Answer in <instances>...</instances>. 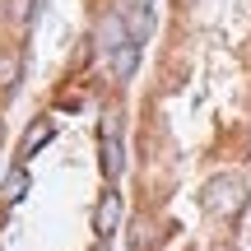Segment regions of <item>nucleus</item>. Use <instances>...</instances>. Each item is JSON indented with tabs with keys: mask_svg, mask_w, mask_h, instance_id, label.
<instances>
[{
	"mask_svg": "<svg viewBox=\"0 0 251 251\" xmlns=\"http://www.w3.org/2000/svg\"><path fill=\"white\" fill-rule=\"evenodd\" d=\"M205 205H209V214H214V219L233 224V219L247 209V181H242V177H233V172L214 177V181L205 186Z\"/></svg>",
	"mask_w": 251,
	"mask_h": 251,
	"instance_id": "1",
	"label": "nucleus"
},
{
	"mask_svg": "<svg viewBox=\"0 0 251 251\" xmlns=\"http://www.w3.org/2000/svg\"><path fill=\"white\" fill-rule=\"evenodd\" d=\"M117 224H121V196H102L98 200V209H93V233L98 237H107V233H117Z\"/></svg>",
	"mask_w": 251,
	"mask_h": 251,
	"instance_id": "2",
	"label": "nucleus"
},
{
	"mask_svg": "<svg viewBox=\"0 0 251 251\" xmlns=\"http://www.w3.org/2000/svg\"><path fill=\"white\" fill-rule=\"evenodd\" d=\"M98 168H102V177H107V181H117L121 172H126V153H121V140H117V135H102Z\"/></svg>",
	"mask_w": 251,
	"mask_h": 251,
	"instance_id": "3",
	"label": "nucleus"
},
{
	"mask_svg": "<svg viewBox=\"0 0 251 251\" xmlns=\"http://www.w3.org/2000/svg\"><path fill=\"white\" fill-rule=\"evenodd\" d=\"M19 79H24V51L19 47H0V89L14 93Z\"/></svg>",
	"mask_w": 251,
	"mask_h": 251,
	"instance_id": "4",
	"label": "nucleus"
},
{
	"mask_svg": "<svg viewBox=\"0 0 251 251\" xmlns=\"http://www.w3.org/2000/svg\"><path fill=\"white\" fill-rule=\"evenodd\" d=\"M135 61H140V42H130V37H126V42H121V51H117V75H121V79L135 70Z\"/></svg>",
	"mask_w": 251,
	"mask_h": 251,
	"instance_id": "5",
	"label": "nucleus"
},
{
	"mask_svg": "<svg viewBox=\"0 0 251 251\" xmlns=\"http://www.w3.org/2000/svg\"><path fill=\"white\" fill-rule=\"evenodd\" d=\"M126 28H130V42H140V33H149V9H126Z\"/></svg>",
	"mask_w": 251,
	"mask_h": 251,
	"instance_id": "6",
	"label": "nucleus"
},
{
	"mask_svg": "<svg viewBox=\"0 0 251 251\" xmlns=\"http://www.w3.org/2000/svg\"><path fill=\"white\" fill-rule=\"evenodd\" d=\"M24 186H28V172L14 168V172L5 177V200H19V196H24Z\"/></svg>",
	"mask_w": 251,
	"mask_h": 251,
	"instance_id": "7",
	"label": "nucleus"
},
{
	"mask_svg": "<svg viewBox=\"0 0 251 251\" xmlns=\"http://www.w3.org/2000/svg\"><path fill=\"white\" fill-rule=\"evenodd\" d=\"M37 9V0H9V19H19V24H28Z\"/></svg>",
	"mask_w": 251,
	"mask_h": 251,
	"instance_id": "8",
	"label": "nucleus"
},
{
	"mask_svg": "<svg viewBox=\"0 0 251 251\" xmlns=\"http://www.w3.org/2000/svg\"><path fill=\"white\" fill-rule=\"evenodd\" d=\"M130 9H149V0H130Z\"/></svg>",
	"mask_w": 251,
	"mask_h": 251,
	"instance_id": "9",
	"label": "nucleus"
},
{
	"mask_svg": "<svg viewBox=\"0 0 251 251\" xmlns=\"http://www.w3.org/2000/svg\"><path fill=\"white\" fill-rule=\"evenodd\" d=\"M98 251H102V247H98Z\"/></svg>",
	"mask_w": 251,
	"mask_h": 251,
	"instance_id": "10",
	"label": "nucleus"
}]
</instances>
